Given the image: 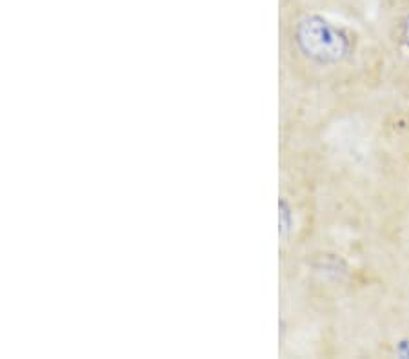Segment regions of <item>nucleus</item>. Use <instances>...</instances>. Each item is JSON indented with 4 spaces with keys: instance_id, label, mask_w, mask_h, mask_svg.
Instances as JSON below:
<instances>
[{
    "instance_id": "obj_3",
    "label": "nucleus",
    "mask_w": 409,
    "mask_h": 359,
    "mask_svg": "<svg viewBox=\"0 0 409 359\" xmlns=\"http://www.w3.org/2000/svg\"><path fill=\"white\" fill-rule=\"evenodd\" d=\"M398 354H400L402 358H409V341H400V345H398Z\"/></svg>"
},
{
    "instance_id": "obj_1",
    "label": "nucleus",
    "mask_w": 409,
    "mask_h": 359,
    "mask_svg": "<svg viewBox=\"0 0 409 359\" xmlns=\"http://www.w3.org/2000/svg\"><path fill=\"white\" fill-rule=\"evenodd\" d=\"M293 49L298 58L317 66H337L351 53V38L338 26L318 15H308L293 29Z\"/></svg>"
},
{
    "instance_id": "obj_2",
    "label": "nucleus",
    "mask_w": 409,
    "mask_h": 359,
    "mask_svg": "<svg viewBox=\"0 0 409 359\" xmlns=\"http://www.w3.org/2000/svg\"><path fill=\"white\" fill-rule=\"evenodd\" d=\"M402 38H404L405 46L409 48V15L404 19V24H402Z\"/></svg>"
}]
</instances>
